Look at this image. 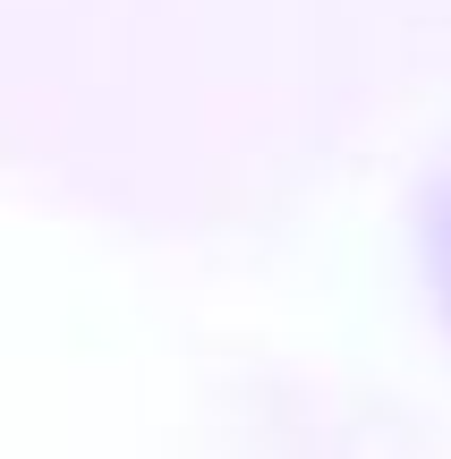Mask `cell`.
<instances>
[{"mask_svg": "<svg viewBox=\"0 0 451 459\" xmlns=\"http://www.w3.org/2000/svg\"><path fill=\"white\" fill-rule=\"evenodd\" d=\"M435 264H443V298H451V204H443V221H435Z\"/></svg>", "mask_w": 451, "mask_h": 459, "instance_id": "obj_1", "label": "cell"}]
</instances>
